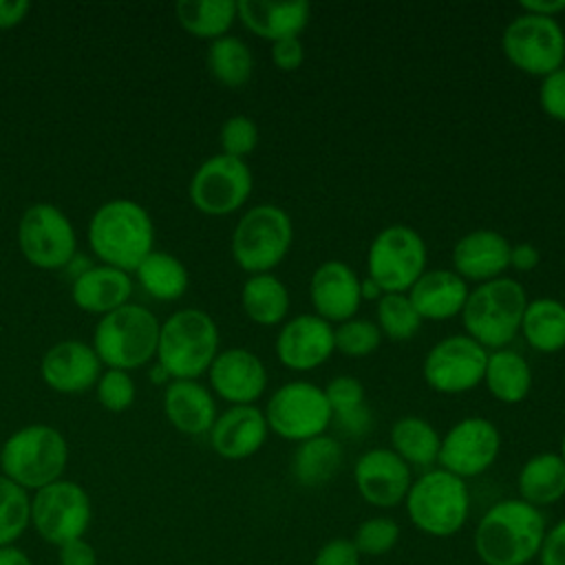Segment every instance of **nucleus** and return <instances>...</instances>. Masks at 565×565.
Masks as SVG:
<instances>
[{
    "label": "nucleus",
    "mask_w": 565,
    "mask_h": 565,
    "mask_svg": "<svg viewBox=\"0 0 565 565\" xmlns=\"http://www.w3.org/2000/svg\"><path fill=\"white\" fill-rule=\"evenodd\" d=\"M512 243L497 230H472L452 247V271L466 282H488L510 269Z\"/></svg>",
    "instance_id": "22"
},
{
    "label": "nucleus",
    "mask_w": 565,
    "mask_h": 565,
    "mask_svg": "<svg viewBox=\"0 0 565 565\" xmlns=\"http://www.w3.org/2000/svg\"><path fill=\"white\" fill-rule=\"evenodd\" d=\"M263 413L271 433L296 444L324 435L331 426V406L324 388L307 380H291L278 386Z\"/></svg>",
    "instance_id": "11"
},
{
    "label": "nucleus",
    "mask_w": 565,
    "mask_h": 565,
    "mask_svg": "<svg viewBox=\"0 0 565 565\" xmlns=\"http://www.w3.org/2000/svg\"><path fill=\"white\" fill-rule=\"evenodd\" d=\"M205 64L210 75L225 88L245 86L254 73L252 49L236 35L212 40L207 46Z\"/></svg>",
    "instance_id": "37"
},
{
    "label": "nucleus",
    "mask_w": 565,
    "mask_h": 565,
    "mask_svg": "<svg viewBox=\"0 0 565 565\" xmlns=\"http://www.w3.org/2000/svg\"><path fill=\"white\" fill-rule=\"evenodd\" d=\"M218 342V327L207 311L194 307L179 309L161 322L159 366L170 380H196L212 366Z\"/></svg>",
    "instance_id": "4"
},
{
    "label": "nucleus",
    "mask_w": 565,
    "mask_h": 565,
    "mask_svg": "<svg viewBox=\"0 0 565 565\" xmlns=\"http://www.w3.org/2000/svg\"><path fill=\"white\" fill-rule=\"evenodd\" d=\"M66 463L68 444L49 424H26L11 433L0 448L2 475L26 492L62 479Z\"/></svg>",
    "instance_id": "5"
},
{
    "label": "nucleus",
    "mask_w": 565,
    "mask_h": 565,
    "mask_svg": "<svg viewBox=\"0 0 565 565\" xmlns=\"http://www.w3.org/2000/svg\"><path fill=\"white\" fill-rule=\"evenodd\" d=\"M483 384L488 393L503 404H519L532 391V369L527 360L512 349L488 353Z\"/></svg>",
    "instance_id": "31"
},
{
    "label": "nucleus",
    "mask_w": 565,
    "mask_h": 565,
    "mask_svg": "<svg viewBox=\"0 0 565 565\" xmlns=\"http://www.w3.org/2000/svg\"><path fill=\"white\" fill-rule=\"evenodd\" d=\"M558 455H561V459L565 461V433H563V437H561V450H558Z\"/></svg>",
    "instance_id": "54"
},
{
    "label": "nucleus",
    "mask_w": 565,
    "mask_h": 565,
    "mask_svg": "<svg viewBox=\"0 0 565 565\" xmlns=\"http://www.w3.org/2000/svg\"><path fill=\"white\" fill-rule=\"evenodd\" d=\"M0 565H33L29 554L15 545L0 547Z\"/></svg>",
    "instance_id": "52"
},
{
    "label": "nucleus",
    "mask_w": 565,
    "mask_h": 565,
    "mask_svg": "<svg viewBox=\"0 0 565 565\" xmlns=\"http://www.w3.org/2000/svg\"><path fill=\"white\" fill-rule=\"evenodd\" d=\"M90 516V497L75 481L57 479L31 497V525L51 545L84 539Z\"/></svg>",
    "instance_id": "12"
},
{
    "label": "nucleus",
    "mask_w": 565,
    "mask_h": 565,
    "mask_svg": "<svg viewBox=\"0 0 565 565\" xmlns=\"http://www.w3.org/2000/svg\"><path fill=\"white\" fill-rule=\"evenodd\" d=\"M294 243V223L291 216L274 203H260L243 212L238 218L230 252L234 263L254 274H271L274 267L282 263Z\"/></svg>",
    "instance_id": "8"
},
{
    "label": "nucleus",
    "mask_w": 565,
    "mask_h": 565,
    "mask_svg": "<svg viewBox=\"0 0 565 565\" xmlns=\"http://www.w3.org/2000/svg\"><path fill=\"white\" fill-rule=\"evenodd\" d=\"M488 353L466 333H452L435 342L422 364L428 388L441 395H461L483 382Z\"/></svg>",
    "instance_id": "15"
},
{
    "label": "nucleus",
    "mask_w": 565,
    "mask_h": 565,
    "mask_svg": "<svg viewBox=\"0 0 565 565\" xmlns=\"http://www.w3.org/2000/svg\"><path fill=\"white\" fill-rule=\"evenodd\" d=\"M519 499L534 508H547L565 497V461L558 452L532 455L516 475Z\"/></svg>",
    "instance_id": "29"
},
{
    "label": "nucleus",
    "mask_w": 565,
    "mask_h": 565,
    "mask_svg": "<svg viewBox=\"0 0 565 565\" xmlns=\"http://www.w3.org/2000/svg\"><path fill=\"white\" fill-rule=\"evenodd\" d=\"M523 285L510 276H501L470 289L461 311L466 335L477 340L486 351L505 349L521 331L527 307Z\"/></svg>",
    "instance_id": "3"
},
{
    "label": "nucleus",
    "mask_w": 565,
    "mask_h": 565,
    "mask_svg": "<svg viewBox=\"0 0 565 565\" xmlns=\"http://www.w3.org/2000/svg\"><path fill=\"white\" fill-rule=\"evenodd\" d=\"M539 106L550 119L565 121V66L541 77Z\"/></svg>",
    "instance_id": "44"
},
{
    "label": "nucleus",
    "mask_w": 565,
    "mask_h": 565,
    "mask_svg": "<svg viewBox=\"0 0 565 565\" xmlns=\"http://www.w3.org/2000/svg\"><path fill=\"white\" fill-rule=\"evenodd\" d=\"M501 49L514 68L532 77L565 66V31L554 18L521 11L503 29Z\"/></svg>",
    "instance_id": "10"
},
{
    "label": "nucleus",
    "mask_w": 565,
    "mask_h": 565,
    "mask_svg": "<svg viewBox=\"0 0 565 565\" xmlns=\"http://www.w3.org/2000/svg\"><path fill=\"white\" fill-rule=\"evenodd\" d=\"M428 249L422 234L404 223L375 234L366 254V276L384 294H406L426 271Z\"/></svg>",
    "instance_id": "9"
},
{
    "label": "nucleus",
    "mask_w": 565,
    "mask_h": 565,
    "mask_svg": "<svg viewBox=\"0 0 565 565\" xmlns=\"http://www.w3.org/2000/svg\"><path fill=\"white\" fill-rule=\"evenodd\" d=\"M541 565H565V519H561L556 525H552L545 532L541 552H539Z\"/></svg>",
    "instance_id": "47"
},
{
    "label": "nucleus",
    "mask_w": 565,
    "mask_h": 565,
    "mask_svg": "<svg viewBox=\"0 0 565 565\" xmlns=\"http://www.w3.org/2000/svg\"><path fill=\"white\" fill-rule=\"evenodd\" d=\"M311 565H360V552L351 539L335 536L320 545Z\"/></svg>",
    "instance_id": "45"
},
{
    "label": "nucleus",
    "mask_w": 565,
    "mask_h": 565,
    "mask_svg": "<svg viewBox=\"0 0 565 565\" xmlns=\"http://www.w3.org/2000/svg\"><path fill=\"white\" fill-rule=\"evenodd\" d=\"M18 247L33 267L62 269L75 256V227L57 205L33 203L18 221Z\"/></svg>",
    "instance_id": "14"
},
{
    "label": "nucleus",
    "mask_w": 565,
    "mask_h": 565,
    "mask_svg": "<svg viewBox=\"0 0 565 565\" xmlns=\"http://www.w3.org/2000/svg\"><path fill=\"white\" fill-rule=\"evenodd\" d=\"M327 402L331 406V426L349 439L369 435L373 426L371 408L366 406L364 384L353 375H335L324 386Z\"/></svg>",
    "instance_id": "28"
},
{
    "label": "nucleus",
    "mask_w": 565,
    "mask_h": 565,
    "mask_svg": "<svg viewBox=\"0 0 565 565\" xmlns=\"http://www.w3.org/2000/svg\"><path fill=\"white\" fill-rule=\"evenodd\" d=\"M174 15L185 33L210 42L227 35L238 20L236 2L232 0H179Z\"/></svg>",
    "instance_id": "35"
},
{
    "label": "nucleus",
    "mask_w": 565,
    "mask_h": 565,
    "mask_svg": "<svg viewBox=\"0 0 565 565\" xmlns=\"http://www.w3.org/2000/svg\"><path fill=\"white\" fill-rule=\"evenodd\" d=\"M360 276L344 260L331 258L320 263L309 278V300L313 305V313L329 324H340L355 318L362 294H360Z\"/></svg>",
    "instance_id": "19"
},
{
    "label": "nucleus",
    "mask_w": 565,
    "mask_h": 565,
    "mask_svg": "<svg viewBox=\"0 0 565 565\" xmlns=\"http://www.w3.org/2000/svg\"><path fill=\"white\" fill-rule=\"evenodd\" d=\"M254 188V177L245 159L223 152L207 157L192 174L188 194L192 205L205 216H230L238 212Z\"/></svg>",
    "instance_id": "13"
},
{
    "label": "nucleus",
    "mask_w": 565,
    "mask_h": 565,
    "mask_svg": "<svg viewBox=\"0 0 565 565\" xmlns=\"http://www.w3.org/2000/svg\"><path fill=\"white\" fill-rule=\"evenodd\" d=\"M274 349L282 366L291 371H313L335 351L333 324L316 313H298L282 322Z\"/></svg>",
    "instance_id": "18"
},
{
    "label": "nucleus",
    "mask_w": 565,
    "mask_h": 565,
    "mask_svg": "<svg viewBox=\"0 0 565 565\" xmlns=\"http://www.w3.org/2000/svg\"><path fill=\"white\" fill-rule=\"evenodd\" d=\"M353 545L360 556H384L399 541V525L391 516H371L355 527Z\"/></svg>",
    "instance_id": "41"
},
{
    "label": "nucleus",
    "mask_w": 565,
    "mask_h": 565,
    "mask_svg": "<svg viewBox=\"0 0 565 565\" xmlns=\"http://www.w3.org/2000/svg\"><path fill=\"white\" fill-rule=\"evenodd\" d=\"M289 305V289L274 274H254L243 282L241 307L245 316L260 327L282 324L287 320Z\"/></svg>",
    "instance_id": "32"
},
{
    "label": "nucleus",
    "mask_w": 565,
    "mask_h": 565,
    "mask_svg": "<svg viewBox=\"0 0 565 565\" xmlns=\"http://www.w3.org/2000/svg\"><path fill=\"white\" fill-rule=\"evenodd\" d=\"M547 525L539 508L523 499H501L475 527V552L483 565H527L539 558Z\"/></svg>",
    "instance_id": "1"
},
{
    "label": "nucleus",
    "mask_w": 565,
    "mask_h": 565,
    "mask_svg": "<svg viewBox=\"0 0 565 565\" xmlns=\"http://www.w3.org/2000/svg\"><path fill=\"white\" fill-rule=\"evenodd\" d=\"M358 494L373 508H395L404 503L413 483L411 466L391 448H371L353 466Z\"/></svg>",
    "instance_id": "17"
},
{
    "label": "nucleus",
    "mask_w": 565,
    "mask_h": 565,
    "mask_svg": "<svg viewBox=\"0 0 565 565\" xmlns=\"http://www.w3.org/2000/svg\"><path fill=\"white\" fill-rule=\"evenodd\" d=\"M31 525V497L24 488L0 475V547L13 545Z\"/></svg>",
    "instance_id": "39"
},
{
    "label": "nucleus",
    "mask_w": 565,
    "mask_h": 565,
    "mask_svg": "<svg viewBox=\"0 0 565 565\" xmlns=\"http://www.w3.org/2000/svg\"><path fill=\"white\" fill-rule=\"evenodd\" d=\"M207 377L212 391L232 406L254 404L267 388V369L263 360L245 347L218 351L207 369Z\"/></svg>",
    "instance_id": "20"
},
{
    "label": "nucleus",
    "mask_w": 565,
    "mask_h": 565,
    "mask_svg": "<svg viewBox=\"0 0 565 565\" xmlns=\"http://www.w3.org/2000/svg\"><path fill=\"white\" fill-rule=\"evenodd\" d=\"M411 523L435 539L457 534L470 514V492L463 479L444 468H428L413 479L404 499Z\"/></svg>",
    "instance_id": "6"
},
{
    "label": "nucleus",
    "mask_w": 565,
    "mask_h": 565,
    "mask_svg": "<svg viewBox=\"0 0 565 565\" xmlns=\"http://www.w3.org/2000/svg\"><path fill=\"white\" fill-rule=\"evenodd\" d=\"M221 152L234 159H245L258 146V126L247 115H232L218 130Z\"/></svg>",
    "instance_id": "43"
},
{
    "label": "nucleus",
    "mask_w": 565,
    "mask_h": 565,
    "mask_svg": "<svg viewBox=\"0 0 565 565\" xmlns=\"http://www.w3.org/2000/svg\"><path fill=\"white\" fill-rule=\"evenodd\" d=\"M132 280L128 271L110 265H93L75 276L71 285L73 302L88 313L106 316L130 302Z\"/></svg>",
    "instance_id": "27"
},
{
    "label": "nucleus",
    "mask_w": 565,
    "mask_h": 565,
    "mask_svg": "<svg viewBox=\"0 0 565 565\" xmlns=\"http://www.w3.org/2000/svg\"><path fill=\"white\" fill-rule=\"evenodd\" d=\"M342 466V446L335 437L318 435L300 441L291 455V477L305 488H320L329 483Z\"/></svg>",
    "instance_id": "30"
},
{
    "label": "nucleus",
    "mask_w": 565,
    "mask_h": 565,
    "mask_svg": "<svg viewBox=\"0 0 565 565\" xmlns=\"http://www.w3.org/2000/svg\"><path fill=\"white\" fill-rule=\"evenodd\" d=\"M88 243L102 265L130 274L154 249V223L137 201L113 199L93 212Z\"/></svg>",
    "instance_id": "2"
},
{
    "label": "nucleus",
    "mask_w": 565,
    "mask_h": 565,
    "mask_svg": "<svg viewBox=\"0 0 565 565\" xmlns=\"http://www.w3.org/2000/svg\"><path fill=\"white\" fill-rule=\"evenodd\" d=\"M135 276L141 285V289L163 302L179 300L190 285V274L185 265L161 249H152L135 269Z\"/></svg>",
    "instance_id": "36"
},
{
    "label": "nucleus",
    "mask_w": 565,
    "mask_h": 565,
    "mask_svg": "<svg viewBox=\"0 0 565 565\" xmlns=\"http://www.w3.org/2000/svg\"><path fill=\"white\" fill-rule=\"evenodd\" d=\"M0 448H2V446H0Z\"/></svg>",
    "instance_id": "55"
},
{
    "label": "nucleus",
    "mask_w": 565,
    "mask_h": 565,
    "mask_svg": "<svg viewBox=\"0 0 565 565\" xmlns=\"http://www.w3.org/2000/svg\"><path fill=\"white\" fill-rule=\"evenodd\" d=\"M236 18L254 35L278 42L287 38H298L311 18V7L302 0L298 2H269V0H238Z\"/></svg>",
    "instance_id": "25"
},
{
    "label": "nucleus",
    "mask_w": 565,
    "mask_h": 565,
    "mask_svg": "<svg viewBox=\"0 0 565 565\" xmlns=\"http://www.w3.org/2000/svg\"><path fill=\"white\" fill-rule=\"evenodd\" d=\"M333 338H335V351L344 353L347 358H366L377 351L384 335L373 320L355 316L333 327Z\"/></svg>",
    "instance_id": "40"
},
{
    "label": "nucleus",
    "mask_w": 565,
    "mask_h": 565,
    "mask_svg": "<svg viewBox=\"0 0 565 565\" xmlns=\"http://www.w3.org/2000/svg\"><path fill=\"white\" fill-rule=\"evenodd\" d=\"M163 411L183 435L210 433L218 417L212 391L196 380H170L163 393Z\"/></svg>",
    "instance_id": "26"
},
{
    "label": "nucleus",
    "mask_w": 565,
    "mask_h": 565,
    "mask_svg": "<svg viewBox=\"0 0 565 565\" xmlns=\"http://www.w3.org/2000/svg\"><path fill=\"white\" fill-rule=\"evenodd\" d=\"M40 375L51 391L79 395L97 384L102 362L93 344L82 340H60L42 355Z\"/></svg>",
    "instance_id": "21"
},
{
    "label": "nucleus",
    "mask_w": 565,
    "mask_h": 565,
    "mask_svg": "<svg viewBox=\"0 0 565 565\" xmlns=\"http://www.w3.org/2000/svg\"><path fill=\"white\" fill-rule=\"evenodd\" d=\"M519 333L534 351L558 353L565 349V305L550 296L527 300Z\"/></svg>",
    "instance_id": "33"
},
{
    "label": "nucleus",
    "mask_w": 565,
    "mask_h": 565,
    "mask_svg": "<svg viewBox=\"0 0 565 565\" xmlns=\"http://www.w3.org/2000/svg\"><path fill=\"white\" fill-rule=\"evenodd\" d=\"M159 329L161 324L148 307L128 302L97 320L93 349L108 369L132 371L157 355Z\"/></svg>",
    "instance_id": "7"
},
{
    "label": "nucleus",
    "mask_w": 565,
    "mask_h": 565,
    "mask_svg": "<svg viewBox=\"0 0 565 565\" xmlns=\"http://www.w3.org/2000/svg\"><path fill=\"white\" fill-rule=\"evenodd\" d=\"M95 395L104 411L124 413L135 404L137 388L128 371L106 369L95 384Z\"/></svg>",
    "instance_id": "42"
},
{
    "label": "nucleus",
    "mask_w": 565,
    "mask_h": 565,
    "mask_svg": "<svg viewBox=\"0 0 565 565\" xmlns=\"http://www.w3.org/2000/svg\"><path fill=\"white\" fill-rule=\"evenodd\" d=\"M267 435L269 426L258 406H230L216 417L210 430V444L218 457L241 461L256 455L267 441Z\"/></svg>",
    "instance_id": "23"
},
{
    "label": "nucleus",
    "mask_w": 565,
    "mask_h": 565,
    "mask_svg": "<svg viewBox=\"0 0 565 565\" xmlns=\"http://www.w3.org/2000/svg\"><path fill=\"white\" fill-rule=\"evenodd\" d=\"M60 550V565H97V552L86 539L64 543Z\"/></svg>",
    "instance_id": "48"
},
{
    "label": "nucleus",
    "mask_w": 565,
    "mask_h": 565,
    "mask_svg": "<svg viewBox=\"0 0 565 565\" xmlns=\"http://www.w3.org/2000/svg\"><path fill=\"white\" fill-rule=\"evenodd\" d=\"M391 450L402 457L411 468H430L437 463L441 435L437 428L417 415H404L393 422L391 433Z\"/></svg>",
    "instance_id": "34"
},
{
    "label": "nucleus",
    "mask_w": 565,
    "mask_h": 565,
    "mask_svg": "<svg viewBox=\"0 0 565 565\" xmlns=\"http://www.w3.org/2000/svg\"><path fill=\"white\" fill-rule=\"evenodd\" d=\"M519 7L525 13L556 20V15H561L565 11V0H530V2H521Z\"/></svg>",
    "instance_id": "51"
},
{
    "label": "nucleus",
    "mask_w": 565,
    "mask_h": 565,
    "mask_svg": "<svg viewBox=\"0 0 565 565\" xmlns=\"http://www.w3.org/2000/svg\"><path fill=\"white\" fill-rule=\"evenodd\" d=\"M541 263V254L532 243H516L510 249V267L516 271H532Z\"/></svg>",
    "instance_id": "50"
},
{
    "label": "nucleus",
    "mask_w": 565,
    "mask_h": 565,
    "mask_svg": "<svg viewBox=\"0 0 565 565\" xmlns=\"http://www.w3.org/2000/svg\"><path fill=\"white\" fill-rule=\"evenodd\" d=\"M501 452V433L488 417L470 415L452 424L439 444V468L459 479L483 475Z\"/></svg>",
    "instance_id": "16"
},
{
    "label": "nucleus",
    "mask_w": 565,
    "mask_h": 565,
    "mask_svg": "<svg viewBox=\"0 0 565 565\" xmlns=\"http://www.w3.org/2000/svg\"><path fill=\"white\" fill-rule=\"evenodd\" d=\"M360 294H362V300H375V302L384 296V291L369 276L360 280Z\"/></svg>",
    "instance_id": "53"
},
{
    "label": "nucleus",
    "mask_w": 565,
    "mask_h": 565,
    "mask_svg": "<svg viewBox=\"0 0 565 565\" xmlns=\"http://www.w3.org/2000/svg\"><path fill=\"white\" fill-rule=\"evenodd\" d=\"M422 318L406 294H384L375 302V324L393 342H406L422 329Z\"/></svg>",
    "instance_id": "38"
},
{
    "label": "nucleus",
    "mask_w": 565,
    "mask_h": 565,
    "mask_svg": "<svg viewBox=\"0 0 565 565\" xmlns=\"http://www.w3.org/2000/svg\"><path fill=\"white\" fill-rule=\"evenodd\" d=\"M269 53H271V62L276 64V68H280L285 73L300 68L305 62V44L300 38L278 40L271 44Z\"/></svg>",
    "instance_id": "46"
},
{
    "label": "nucleus",
    "mask_w": 565,
    "mask_h": 565,
    "mask_svg": "<svg viewBox=\"0 0 565 565\" xmlns=\"http://www.w3.org/2000/svg\"><path fill=\"white\" fill-rule=\"evenodd\" d=\"M468 294V282L450 267L426 269L406 291L419 318L433 322H444L455 316H461Z\"/></svg>",
    "instance_id": "24"
},
{
    "label": "nucleus",
    "mask_w": 565,
    "mask_h": 565,
    "mask_svg": "<svg viewBox=\"0 0 565 565\" xmlns=\"http://www.w3.org/2000/svg\"><path fill=\"white\" fill-rule=\"evenodd\" d=\"M31 11L29 0H0V31H9L24 22Z\"/></svg>",
    "instance_id": "49"
}]
</instances>
